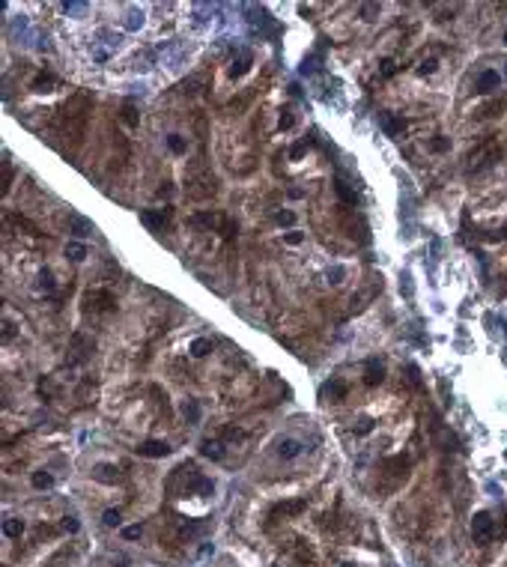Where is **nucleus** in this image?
I'll use <instances>...</instances> for the list:
<instances>
[{"instance_id": "obj_28", "label": "nucleus", "mask_w": 507, "mask_h": 567, "mask_svg": "<svg viewBox=\"0 0 507 567\" xmlns=\"http://www.w3.org/2000/svg\"><path fill=\"white\" fill-rule=\"evenodd\" d=\"M167 146H170V152H176V156H182V152L188 149V143H185L182 134H170V137H167Z\"/></svg>"}, {"instance_id": "obj_10", "label": "nucleus", "mask_w": 507, "mask_h": 567, "mask_svg": "<svg viewBox=\"0 0 507 567\" xmlns=\"http://www.w3.org/2000/svg\"><path fill=\"white\" fill-rule=\"evenodd\" d=\"M134 451H137L140 457H153V460H156V457H167V454H170V445L161 442V439H146V442H140Z\"/></svg>"}, {"instance_id": "obj_25", "label": "nucleus", "mask_w": 507, "mask_h": 567, "mask_svg": "<svg viewBox=\"0 0 507 567\" xmlns=\"http://www.w3.org/2000/svg\"><path fill=\"white\" fill-rule=\"evenodd\" d=\"M66 257L75 260V263L87 260V245H81V242H69V245H66Z\"/></svg>"}, {"instance_id": "obj_5", "label": "nucleus", "mask_w": 507, "mask_h": 567, "mask_svg": "<svg viewBox=\"0 0 507 567\" xmlns=\"http://www.w3.org/2000/svg\"><path fill=\"white\" fill-rule=\"evenodd\" d=\"M93 349H95V340H93V337H87L84 332H75V334H72V346H69V352H72V355H69V362H72V365H81V362H87V358H90V352H93Z\"/></svg>"}, {"instance_id": "obj_46", "label": "nucleus", "mask_w": 507, "mask_h": 567, "mask_svg": "<svg viewBox=\"0 0 507 567\" xmlns=\"http://www.w3.org/2000/svg\"><path fill=\"white\" fill-rule=\"evenodd\" d=\"M9 337H12V326L6 323V326H3V340H9Z\"/></svg>"}, {"instance_id": "obj_36", "label": "nucleus", "mask_w": 507, "mask_h": 567, "mask_svg": "<svg viewBox=\"0 0 507 567\" xmlns=\"http://www.w3.org/2000/svg\"><path fill=\"white\" fill-rule=\"evenodd\" d=\"M143 534V526H128V529H123V537L126 540H137Z\"/></svg>"}, {"instance_id": "obj_24", "label": "nucleus", "mask_w": 507, "mask_h": 567, "mask_svg": "<svg viewBox=\"0 0 507 567\" xmlns=\"http://www.w3.org/2000/svg\"><path fill=\"white\" fill-rule=\"evenodd\" d=\"M334 188H337V194H340V200H343V203H352V206L358 203V194H355V191L349 188L346 182H343V176H337V182H334Z\"/></svg>"}, {"instance_id": "obj_15", "label": "nucleus", "mask_w": 507, "mask_h": 567, "mask_svg": "<svg viewBox=\"0 0 507 567\" xmlns=\"http://www.w3.org/2000/svg\"><path fill=\"white\" fill-rule=\"evenodd\" d=\"M251 63H254V54L248 51V48H242L239 51V60H233V69H230V78H242L248 69H251Z\"/></svg>"}, {"instance_id": "obj_12", "label": "nucleus", "mask_w": 507, "mask_h": 567, "mask_svg": "<svg viewBox=\"0 0 507 567\" xmlns=\"http://www.w3.org/2000/svg\"><path fill=\"white\" fill-rule=\"evenodd\" d=\"M379 126H382V132L391 134V137H400V134L406 132V120H403V117H394V114H382Z\"/></svg>"}, {"instance_id": "obj_48", "label": "nucleus", "mask_w": 507, "mask_h": 567, "mask_svg": "<svg viewBox=\"0 0 507 567\" xmlns=\"http://www.w3.org/2000/svg\"><path fill=\"white\" fill-rule=\"evenodd\" d=\"M340 567H355V564H340Z\"/></svg>"}, {"instance_id": "obj_19", "label": "nucleus", "mask_w": 507, "mask_h": 567, "mask_svg": "<svg viewBox=\"0 0 507 567\" xmlns=\"http://www.w3.org/2000/svg\"><path fill=\"white\" fill-rule=\"evenodd\" d=\"M93 478L95 481H105V484H117V481H120V472H117V466H111V463H102V466L93 469Z\"/></svg>"}, {"instance_id": "obj_21", "label": "nucleus", "mask_w": 507, "mask_h": 567, "mask_svg": "<svg viewBox=\"0 0 507 567\" xmlns=\"http://www.w3.org/2000/svg\"><path fill=\"white\" fill-rule=\"evenodd\" d=\"M30 484L36 487V490H51V487H54V475L45 472V469H39V472H33V475H30Z\"/></svg>"}, {"instance_id": "obj_20", "label": "nucleus", "mask_w": 507, "mask_h": 567, "mask_svg": "<svg viewBox=\"0 0 507 567\" xmlns=\"http://www.w3.org/2000/svg\"><path fill=\"white\" fill-rule=\"evenodd\" d=\"M278 454H281L284 460L298 457V454H301V442H295V439H281V442H278Z\"/></svg>"}, {"instance_id": "obj_31", "label": "nucleus", "mask_w": 507, "mask_h": 567, "mask_svg": "<svg viewBox=\"0 0 507 567\" xmlns=\"http://www.w3.org/2000/svg\"><path fill=\"white\" fill-rule=\"evenodd\" d=\"M430 149H433V152H447V149H450V140L439 134V137H433V140H430Z\"/></svg>"}, {"instance_id": "obj_41", "label": "nucleus", "mask_w": 507, "mask_h": 567, "mask_svg": "<svg viewBox=\"0 0 507 567\" xmlns=\"http://www.w3.org/2000/svg\"><path fill=\"white\" fill-rule=\"evenodd\" d=\"M305 149H308V140H301V143H295V146L289 149V159H301V156H305Z\"/></svg>"}, {"instance_id": "obj_4", "label": "nucleus", "mask_w": 507, "mask_h": 567, "mask_svg": "<svg viewBox=\"0 0 507 567\" xmlns=\"http://www.w3.org/2000/svg\"><path fill=\"white\" fill-rule=\"evenodd\" d=\"M492 534H495V520H492V513H486V510H477L475 520H472V537H475L477 546H486L489 540H492Z\"/></svg>"}, {"instance_id": "obj_37", "label": "nucleus", "mask_w": 507, "mask_h": 567, "mask_svg": "<svg viewBox=\"0 0 507 567\" xmlns=\"http://www.w3.org/2000/svg\"><path fill=\"white\" fill-rule=\"evenodd\" d=\"M182 412H185V418H191V421H197V418H200V409H197V403H194V400L185 403V406H182Z\"/></svg>"}, {"instance_id": "obj_3", "label": "nucleus", "mask_w": 507, "mask_h": 567, "mask_svg": "<svg viewBox=\"0 0 507 567\" xmlns=\"http://www.w3.org/2000/svg\"><path fill=\"white\" fill-rule=\"evenodd\" d=\"M117 307V299L111 290H87L84 293V311L87 314H111Z\"/></svg>"}, {"instance_id": "obj_9", "label": "nucleus", "mask_w": 507, "mask_h": 567, "mask_svg": "<svg viewBox=\"0 0 507 567\" xmlns=\"http://www.w3.org/2000/svg\"><path fill=\"white\" fill-rule=\"evenodd\" d=\"M308 507V501L305 499H292V501H281L278 507H272V513H269V520H281V517H298L301 510Z\"/></svg>"}, {"instance_id": "obj_49", "label": "nucleus", "mask_w": 507, "mask_h": 567, "mask_svg": "<svg viewBox=\"0 0 507 567\" xmlns=\"http://www.w3.org/2000/svg\"><path fill=\"white\" fill-rule=\"evenodd\" d=\"M504 78H507V69H504Z\"/></svg>"}, {"instance_id": "obj_35", "label": "nucleus", "mask_w": 507, "mask_h": 567, "mask_svg": "<svg viewBox=\"0 0 507 567\" xmlns=\"http://www.w3.org/2000/svg\"><path fill=\"white\" fill-rule=\"evenodd\" d=\"M394 72H397V66H394V60H382V63H379V75H382V78H391Z\"/></svg>"}, {"instance_id": "obj_32", "label": "nucleus", "mask_w": 507, "mask_h": 567, "mask_svg": "<svg viewBox=\"0 0 507 567\" xmlns=\"http://www.w3.org/2000/svg\"><path fill=\"white\" fill-rule=\"evenodd\" d=\"M39 287H42L45 293H51V290H54V278H51V272H48V269H42V272H39Z\"/></svg>"}, {"instance_id": "obj_17", "label": "nucleus", "mask_w": 507, "mask_h": 567, "mask_svg": "<svg viewBox=\"0 0 507 567\" xmlns=\"http://www.w3.org/2000/svg\"><path fill=\"white\" fill-rule=\"evenodd\" d=\"M57 84H60V81H57L51 72H39V75L33 78V90H36V93H51Z\"/></svg>"}, {"instance_id": "obj_42", "label": "nucleus", "mask_w": 507, "mask_h": 567, "mask_svg": "<svg viewBox=\"0 0 507 567\" xmlns=\"http://www.w3.org/2000/svg\"><path fill=\"white\" fill-rule=\"evenodd\" d=\"M224 439L239 442V439H245V433H242V430H236V427H227V430H224Z\"/></svg>"}, {"instance_id": "obj_13", "label": "nucleus", "mask_w": 507, "mask_h": 567, "mask_svg": "<svg viewBox=\"0 0 507 567\" xmlns=\"http://www.w3.org/2000/svg\"><path fill=\"white\" fill-rule=\"evenodd\" d=\"M224 221H227V218L218 215V212H200V215L191 218V224H200V227H209V230H218V233H221Z\"/></svg>"}, {"instance_id": "obj_2", "label": "nucleus", "mask_w": 507, "mask_h": 567, "mask_svg": "<svg viewBox=\"0 0 507 567\" xmlns=\"http://www.w3.org/2000/svg\"><path fill=\"white\" fill-rule=\"evenodd\" d=\"M167 493L173 499H185V496H209L212 493V481L203 478L194 463H182L170 472L167 478Z\"/></svg>"}, {"instance_id": "obj_29", "label": "nucleus", "mask_w": 507, "mask_h": 567, "mask_svg": "<svg viewBox=\"0 0 507 567\" xmlns=\"http://www.w3.org/2000/svg\"><path fill=\"white\" fill-rule=\"evenodd\" d=\"M120 120H123L126 126H137V111H134V105H131V101H126V105H123Z\"/></svg>"}, {"instance_id": "obj_43", "label": "nucleus", "mask_w": 507, "mask_h": 567, "mask_svg": "<svg viewBox=\"0 0 507 567\" xmlns=\"http://www.w3.org/2000/svg\"><path fill=\"white\" fill-rule=\"evenodd\" d=\"M370 430H373V421H370V418H361L358 427H355V433H370Z\"/></svg>"}, {"instance_id": "obj_34", "label": "nucleus", "mask_w": 507, "mask_h": 567, "mask_svg": "<svg viewBox=\"0 0 507 567\" xmlns=\"http://www.w3.org/2000/svg\"><path fill=\"white\" fill-rule=\"evenodd\" d=\"M9 182H12V165L3 162V194H9Z\"/></svg>"}, {"instance_id": "obj_39", "label": "nucleus", "mask_w": 507, "mask_h": 567, "mask_svg": "<svg viewBox=\"0 0 507 567\" xmlns=\"http://www.w3.org/2000/svg\"><path fill=\"white\" fill-rule=\"evenodd\" d=\"M379 12V6L376 3H367V6H361V15H364V21H373V15Z\"/></svg>"}, {"instance_id": "obj_38", "label": "nucleus", "mask_w": 507, "mask_h": 567, "mask_svg": "<svg viewBox=\"0 0 507 567\" xmlns=\"http://www.w3.org/2000/svg\"><path fill=\"white\" fill-rule=\"evenodd\" d=\"M301 239H305V233H301V230H289V233H284V242H286V245H298Z\"/></svg>"}, {"instance_id": "obj_8", "label": "nucleus", "mask_w": 507, "mask_h": 567, "mask_svg": "<svg viewBox=\"0 0 507 567\" xmlns=\"http://www.w3.org/2000/svg\"><path fill=\"white\" fill-rule=\"evenodd\" d=\"M498 87H501V75H498L495 69H483V72L477 75V81H475L477 93H495Z\"/></svg>"}, {"instance_id": "obj_18", "label": "nucleus", "mask_w": 507, "mask_h": 567, "mask_svg": "<svg viewBox=\"0 0 507 567\" xmlns=\"http://www.w3.org/2000/svg\"><path fill=\"white\" fill-rule=\"evenodd\" d=\"M6 221H9V224H15L18 230H27L30 236H42V230H39L33 221H27L24 215H18V212H6Z\"/></svg>"}, {"instance_id": "obj_6", "label": "nucleus", "mask_w": 507, "mask_h": 567, "mask_svg": "<svg viewBox=\"0 0 507 567\" xmlns=\"http://www.w3.org/2000/svg\"><path fill=\"white\" fill-rule=\"evenodd\" d=\"M501 156V146H495L492 140H486V143H480L475 152L469 156V162H472V170H480V167H486V165H492L495 159Z\"/></svg>"}, {"instance_id": "obj_27", "label": "nucleus", "mask_w": 507, "mask_h": 567, "mask_svg": "<svg viewBox=\"0 0 507 567\" xmlns=\"http://www.w3.org/2000/svg\"><path fill=\"white\" fill-rule=\"evenodd\" d=\"M322 397L340 400V397H346V385H340V382H331V385H325V388H322Z\"/></svg>"}, {"instance_id": "obj_47", "label": "nucleus", "mask_w": 507, "mask_h": 567, "mask_svg": "<svg viewBox=\"0 0 507 567\" xmlns=\"http://www.w3.org/2000/svg\"><path fill=\"white\" fill-rule=\"evenodd\" d=\"M501 236H507V227H504V230H501Z\"/></svg>"}, {"instance_id": "obj_14", "label": "nucleus", "mask_w": 507, "mask_h": 567, "mask_svg": "<svg viewBox=\"0 0 507 567\" xmlns=\"http://www.w3.org/2000/svg\"><path fill=\"white\" fill-rule=\"evenodd\" d=\"M385 379V367L379 365V358H370L364 365V385H379Z\"/></svg>"}, {"instance_id": "obj_45", "label": "nucleus", "mask_w": 507, "mask_h": 567, "mask_svg": "<svg viewBox=\"0 0 507 567\" xmlns=\"http://www.w3.org/2000/svg\"><path fill=\"white\" fill-rule=\"evenodd\" d=\"M278 126H281V132H284V129H289V126H292V114H286V111H284V114H281V123H278Z\"/></svg>"}, {"instance_id": "obj_50", "label": "nucleus", "mask_w": 507, "mask_h": 567, "mask_svg": "<svg viewBox=\"0 0 507 567\" xmlns=\"http://www.w3.org/2000/svg\"><path fill=\"white\" fill-rule=\"evenodd\" d=\"M504 42H507V36H504Z\"/></svg>"}, {"instance_id": "obj_26", "label": "nucleus", "mask_w": 507, "mask_h": 567, "mask_svg": "<svg viewBox=\"0 0 507 567\" xmlns=\"http://www.w3.org/2000/svg\"><path fill=\"white\" fill-rule=\"evenodd\" d=\"M21 532H24V523H21V520L9 517V520L3 523V534H6V537H21Z\"/></svg>"}, {"instance_id": "obj_16", "label": "nucleus", "mask_w": 507, "mask_h": 567, "mask_svg": "<svg viewBox=\"0 0 507 567\" xmlns=\"http://www.w3.org/2000/svg\"><path fill=\"white\" fill-rule=\"evenodd\" d=\"M200 454L209 457V460H221L224 457V442H218V439H203V442H200Z\"/></svg>"}, {"instance_id": "obj_7", "label": "nucleus", "mask_w": 507, "mask_h": 567, "mask_svg": "<svg viewBox=\"0 0 507 567\" xmlns=\"http://www.w3.org/2000/svg\"><path fill=\"white\" fill-rule=\"evenodd\" d=\"M173 218V209L170 206H161V209H143L140 212V224H146L149 230H164Z\"/></svg>"}, {"instance_id": "obj_30", "label": "nucleus", "mask_w": 507, "mask_h": 567, "mask_svg": "<svg viewBox=\"0 0 507 567\" xmlns=\"http://www.w3.org/2000/svg\"><path fill=\"white\" fill-rule=\"evenodd\" d=\"M102 523H105L108 529H117V526L123 523V517H120V510H114V507H111V510H105V513H102Z\"/></svg>"}, {"instance_id": "obj_11", "label": "nucleus", "mask_w": 507, "mask_h": 567, "mask_svg": "<svg viewBox=\"0 0 507 567\" xmlns=\"http://www.w3.org/2000/svg\"><path fill=\"white\" fill-rule=\"evenodd\" d=\"M188 194L191 197H212L215 194V176H203V179H191L188 182Z\"/></svg>"}, {"instance_id": "obj_23", "label": "nucleus", "mask_w": 507, "mask_h": 567, "mask_svg": "<svg viewBox=\"0 0 507 567\" xmlns=\"http://www.w3.org/2000/svg\"><path fill=\"white\" fill-rule=\"evenodd\" d=\"M69 224H72V233H75V236H81V239L93 233V224H90L87 218H81V215H72V218H69Z\"/></svg>"}, {"instance_id": "obj_33", "label": "nucleus", "mask_w": 507, "mask_h": 567, "mask_svg": "<svg viewBox=\"0 0 507 567\" xmlns=\"http://www.w3.org/2000/svg\"><path fill=\"white\" fill-rule=\"evenodd\" d=\"M275 221H278L281 227H292V224H295V215H292V212H278Z\"/></svg>"}, {"instance_id": "obj_1", "label": "nucleus", "mask_w": 507, "mask_h": 567, "mask_svg": "<svg viewBox=\"0 0 507 567\" xmlns=\"http://www.w3.org/2000/svg\"><path fill=\"white\" fill-rule=\"evenodd\" d=\"M90 108H93L90 93H75V96L57 111V117H54V132H57V137H63L66 143H69V152H75V149L81 146V140H84L87 120H90Z\"/></svg>"}, {"instance_id": "obj_40", "label": "nucleus", "mask_w": 507, "mask_h": 567, "mask_svg": "<svg viewBox=\"0 0 507 567\" xmlns=\"http://www.w3.org/2000/svg\"><path fill=\"white\" fill-rule=\"evenodd\" d=\"M436 69H439V60H433V57H430V60H424V63H421V75H433Z\"/></svg>"}, {"instance_id": "obj_22", "label": "nucleus", "mask_w": 507, "mask_h": 567, "mask_svg": "<svg viewBox=\"0 0 507 567\" xmlns=\"http://www.w3.org/2000/svg\"><path fill=\"white\" fill-rule=\"evenodd\" d=\"M188 352L194 355V358H203V355H209V352H212V340H209V337H197V340H191Z\"/></svg>"}, {"instance_id": "obj_44", "label": "nucleus", "mask_w": 507, "mask_h": 567, "mask_svg": "<svg viewBox=\"0 0 507 567\" xmlns=\"http://www.w3.org/2000/svg\"><path fill=\"white\" fill-rule=\"evenodd\" d=\"M63 529H66V532H69V534H75V532H78V520H75V517H66Z\"/></svg>"}]
</instances>
